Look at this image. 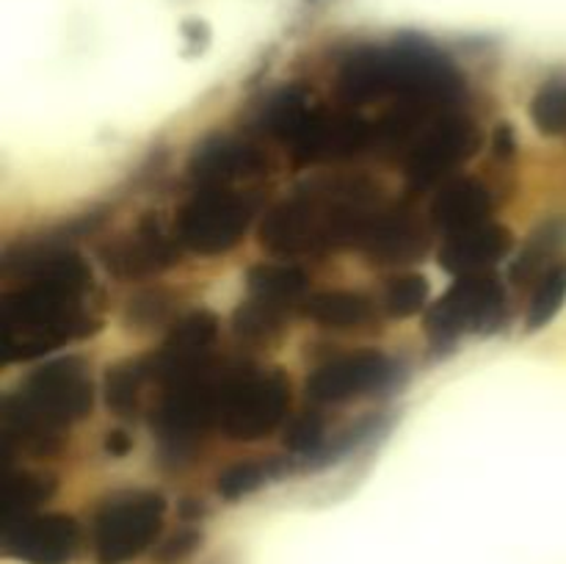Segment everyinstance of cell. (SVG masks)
Masks as SVG:
<instances>
[{
    "mask_svg": "<svg viewBox=\"0 0 566 564\" xmlns=\"http://www.w3.org/2000/svg\"><path fill=\"white\" fill-rule=\"evenodd\" d=\"M177 243L180 241L166 236L158 219L149 216L136 227V232L103 249V265L119 280H144L177 263L180 258Z\"/></svg>",
    "mask_w": 566,
    "mask_h": 564,
    "instance_id": "obj_14",
    "label": "cell"
},
{
    "mask_svg": "<svg viewBox=\"0 0 566 564\" xmlns=\"http://www.w3.org/2000/svg\"><path fill=\"white\" fill-rule=\"evenodd\" d=\"M166 498L149 490L114 492L92 518V551L97 564H127L155 545L164 531Z\"/></svg>",
    "mask_w": 566,
    "mask_h": 564,
    "instance_id": "obj_6",
    "label": "cell"
},
{
    "mask_svg": "<svg viewBox=\"0 0 566 564\" xmlns=\"http://www.w3.org/2000/svg\"><path fill=\"white\" fill-rule=\"evenodd\" d=\"M429 302V280L423 274H401L387 282L385 310L392 318H412Z\"/></svg>",
    "mask_w": 566,
    "mask_h": 564,
    "instance_id": "obj_29",
    "label": "cell"
},
{
    "mask_svg": "<svg viewBox=\"0 0 566 564\" xmlns=\"http://www.w3.org/2000/svg\"><path fill=\"white\" fill-rule=\"evenodd\" d=\"M396 382V363L376 348L337 354L307 376V398L315 404H343L365 393L387 390Z\"/></svg>",
    "mask_w": 566,
    "mask_h": 564,
    "instance_id": "obj_11",
    "label": "cell"
},
{
    "mask_svg": "<svg viewBox=\"0 0 566 564\" xmlns=\"http://www.w3.org/2000/svg\"><path fill=\"white\" fill-rule=\"evenodd\" d=\"M315 108H318V103H315L313 94H310L307 88H282V92H276L274 97L269 100V105H265L263 130L291 149L293 144H296V138L302 136L304 125H307Z\"/></svg>",
    "mask_w": 566,
    "mask_h": 564,
    "instance_id": "obj_21",
    "label": "cell"
},
{
    "mask_svg": "<svg viewBox=\"0 0 566 564\" xmlns=\"http://www.w3.org/2000/svg\"><path fill=\"white\" fill-rule=\"evenodd\" d=\"M55 492V479L44 473H33V470H11L6 476L3 490V520L0 525L11 523L17 518L33 514L50 495Z\"/></svg>",
    "mask_w": 566,
    "mask_h": 564,
    "instance_id": "obj_25",
    "label": "cell"
},
{
    "mask_svg": "<svg viewBox=\"0 0 566 564\" xmlns=\"http://www.w3.org/2000/svg\"><path fill=\"white\" fill-rule=\"evenodd\" d=\"M374 122L354 114V108L329 111L326 105H318L291 147V155L298 166L357 158L374 149Z\"/></svg>",
    "mask_w": 566,
    "mask_h": 564,
    "instance_id": "obj_12",
    "label": "cell"
},
{
    "mask_svg": "<svg viewBox=\"0 0 566 564\" xmlns=\"http://www.w3.org/2000/svg\"><path fill=\"white\" fill-rule=\"evenodd\" d=\"M566 247V219H551L545 224H539L534 230V236L528 238L525 249L520 252V258L512 265V280L523 282L531 280V274L542 271L545 274L551 265H556L553 260L562 254Z\"/></svg>",
    "mask_w": 566,
    "mask_h": 564,
    "instance_id": "obj_23",
    "label": "cell"
},
{
    "mask_svg": "<svg viewBox=\"0 0 566 564\" xmlns=\"http://www.w3.org/2000/svg\"><path fill=\"white\" fill-rule=\"evenodd\" d=\"M285 318L287 307L252 296L249 302L238 304V310L232 313V330L243 341H271V337L282 332Z\"/></svg>",
    "mask_w": 566,
    "mask_h": 564,
    "instance_id": "obj_26",
    "label": "cell"
},
{
    "mask_svg": "<svg viewBox=\"0 0 566 564\" xmlns=\"http://www.w3.org/2000/svg\"><path fill=\"white\" fill-rule=\"evenodd\" d=\"M307 271L293 263H260L252 265L247 274L249 293L258 299H265L271 304L291 310L307 291Z\"/></svg>",
    "mask_w": 566,
    "mask_h": 564,
    "instance_id": "obj_22",
    "label": "cell"
},
{
    "mask_svg": "<svg viewBox=\"0 0 566 564\" xmlns=\"http://www.w3.org/2000/svg\"><path fill=\"white\" fill-rule=\"evenodd\" d=\"M385 208L368 177H321L276 202L260 221V247L276 258H304L329 249H359L374 216Z\"/></svg>",
    "mask_w": 566,
    "mask_h": 564,
    "instance_id": "obj_2",
    "label": "cell"
},
{
    "mask_svg": "<svg viewBox=\"0 0 566 564\" xmlns=\"http://www.w3.org/2000/svg\"><path fill=\"white\" fill-rule=\"evenodd\" d=\"M216 337H219V318L210 310L199 307L186 313L180 321H175L160 352L149 357L153 379L166 385L175 376L216 363Z\"/></svg>",
    "mask_w": 566,
    "mask_h": 564,
    "instance_id": "obj_13",
    "label": "cell"
},
{
    "mask_svg": "<svg viewBox=\"0 0 566 564\" xmlns=\"http://www.w3.org/2000/svg\"><path fill=\"white\" fill-rule=\"evenodd\" d=\"M531 119L542 136H566V81H547L528 105Z\"/></svg>",
    "mask_w": 566,
    "mask_h": 564,
    "instance_id": "obj_28",
    "label": "cell"
},
{
    "mask_svg": "<svg viewBox=\"0 0 566 564\" xmlns=\"http://www.w3.org/2000/svg\"><path fill=\"white\" fill-rule=\"evenodd\" d=\"M497 149H501L503 155H512V149H514V142H512V130H509L506 125L501 127V130H497Z\"/></svg>",
    "mask_w": 566,
    "mask_h": 564,
    "instance_id": "obj_35",
    "label": "cell"
},
{
    "mask_svg": "<svg viewBox=\"0 0 566 564\" xmlns=\"http://www.w3.org/2000/svg\"><path fill=\"white\" fill-rule=\"evenodd\" d=\"M258 199L232 188H199L177 213L175 238L197 254H224L243 238Z\"/></svg>",
    "mask_w": 566,
    "mask_h": 564,
    "instance_id": "obj_7",
    "label": "cell"
},
{
    "mask_svg": "<svg viewBox=\"0 0 566 564\" xmlns=\"http://www.w3.org/2000/svg\"><path fill=\"white\" fill-rule=\"evenodd\" d=\"M285 448L291 453H315L324 446V418L318 412H298L296 418L287 420L285 437H282Z\"/></svg>",
    "mask_w": 566,
    "mask_h": 564,
    "instance_id": "obj_31",
    "label": "cell"
},
{
    "mask_svg": "<svg viewBox=\"0 0 566 564\" xmlns=\"http://www.w3.org/2000/svg\"><path fill=\"white\" fill-rule=\"evenodd\" d=\"M227 368L216 363L169 379L153 412V431L166 459L186 462L199 442L219 429V390Z\"/></svg>",
    "mask_w": 566,
    "mask_h": 564,
    "instance_id": "obj_4",
    "label": "cell"
},
{
    "mask_svg": "<svg viewBox=\"0 0 566 564\" xmlns=\"http://www.w3.org/2000/svg\"><path fill=\"white\" fill-rule=\"evenodd\" d=\"M492 210L495 197L484 182L475 177H451L431 199V224L442 236H453L492 221Z\"/></svg>",
    "mask_w": 566,
    "mask_h": 564,
    "instance_id": "obj_18",
    "label": "cell"
},
{
    "mask_svg": "<svg viewBox=\"0 0 566 564\" xmlns=\"http://www.w3.org/2000/svg\"><path fill=\"white\" fill-rule=\"evenodd\" d=\"M199 542H202V534H199L197 529H180L177 534H171L169 540L160 542L158 551H155V562L158 564L182 562V558H188L193 551H197Z\"/></svg>",
    "mask_w": 566,
    "mask_h": 564,
    "instance_id": "obj_33",
    "label": "cell"
},
{
    "mask_svg": "<svg viewBox=\"0 0 566 564\" xmlns=\"http://www.w3.org/2000/svg\"><path fill=\"white\" fill-rule=\"evenodd\" d=\"M94 404V385L81 357H61L39 365L22 379L20 390L3 398V437L9 448L50 457L64 446L72 424Z\"/></svg>",
    "mask_w": 566,
    "mask_h": 564,
    "instance_id": "obj_3",
    "label": "cell"
},
{
    "mask_svg": "<svg viewBox=\"0 0 566 564\" xmlns=\"http://www.w3.org/2000/svg\"><path fill=\"white\" fill-rule=\"evenodd\" d=\"M153 379V368H149V357L127 359V363L114 365L105 374V404L114 409L122 418H130L138 412V401H142L144 382Z\"/></svg>",
    "mask_w": 566,
    "mask_h": 564,
    "instance_id": "obj_24",
    "label": "cell"
},
{
    "mask_svg": "<svg viewBox=\"0 0 566 564\" xmlns=\"http://www.w3.org/2000/svg\"><path fill=\"white\" fill-rule=\"evenodd\" d=\"M81 542V523L64 512H33L0 525V551L14 562L72 564Z\"/></svg>",
    "mask_w": 566,
    "mask_h": 564,
    "instance_id": "obj_10",
    "label": "cell"
},
{
    "mask_svg": "<svg viewBox=\"0 0 566 564\" xmlns=\"http://www.w3.org/2000/svg\"><path fill=\"white\" fill-rule=\"evenodd\" d=\"M506 315V288L492 271L457 276L451 288L426 310V326L437 343H451L468 332H492Z\"/></svg>",
    "mask_w": 566,
    "mask_h": 564,
    "instance_id": "obj_8",
    "label": "cell"
},
{
    "mask_svg": "<svg viewBox=\"0 0 566 564\" xmlns=\"http://www.w3.org/2000/svg\"><path fill=\"white\" fill-rule=\"evenodd\" d=\"M359 252L379 265L415 263L429 252V232L401 205H385L365 230Z\"/></svg>",
    "mask_w": 566,
    "mask_h": 564,
    "instance_id": "obj_16",
    "label": "cell"
},
{
    "mask_svg": "<svg viewBox=\"0 0 566 564\" xmlns=\"http://www.w3.org/2000/svg\"><path fill=\"white\" fill-rule=\"evenodd\" d=\"M94 276L83 254L48 249L22 260V282L0 302V357L39 359L103 326L92 302Z\"/></svg>",
    "mask_w": 566,
    "mask_h": 564,
    "instance_id": "obj_1",
    "label": "cell"
},
{
    "mask_svg": "<svg viewBox=\"0 0 566 564\" xmlns=\"http://www.w3.org/2000/svg\"><path fill=\"white\" fill-rule=\"evenodd\" d=\"M265 481H269V468L265 464L238 462L216 479V490H219V495L224 501H238V498H247L254 490H260Z\"/></svg>",
    "mask_w": 566,
    "mask_h": 564,
    "instance_id": "obj_30",
    "label": "cell"
},
{
    "mask_svg": "<svg viewBox=\"0 0 566 564\" xmlns=\"http://www.w3.org/2000/svg\"><path fill=\"white\" fill-rule=\"evenodd\" d=\"M566 302V263H556L539 276L534 296H531L528 315H525V330L539 332L542 326L551 324L558 310Z\"/></svg>",
    "mask_w": 566,
    "mask_h": 564,
    "instance_id": "obj_27",
    "label": "cell"
},
{
    "mask_svg": "<svg viewBox=\"0 0 566 564\" xmlns=\"http://www.w3.org/2000/svg\"><path fill=\"white\" fill-rule=\"evenodd\" d=\"M171 310V299L164 291H144L136 299H130L127 307V321L136 324V330H149V326L166 321Z\"/></svg>",
    "mask_w": 566,
    "mask_h": 564,
    "instance_id": "obj_32",
    "label": "cell"
},
{
    "mask_svg": "<svg viewBox=\"0 0 566 564\" xmlns=\"http://www.w3.org/2000/svg\"><path fill=\"white\" fill-rule=\"evenodd\" d=\"M337 97L354 108L390 97V50L387 44H359L337 70Z\"/></svg>",
    "mask_w": 566,
    "mask_h": 564,
    "instance_id": "obj_19",
    "label": "cell"
},
{
    "mask_svg": "<svg viewBox=\"0 0 566 564\" xmlns=\"http://www.w3.org/2000/svg\"><path fill=\"white\" fill-rule=\"evenodd\" d=\"M291 407V382L280 368H227L219 390V431L230 440H263Z\"/></svg>",
    "mask_w": 566,
    "mask_h": 564,
    "instance_id": "obj_5",
    "label": "cell"
},
{
    "mask_svg": "<svg viewBox=\"0 0 566 564\" xmlns=\"http://www.w3.org/2000/svg\"><path fill=\"white\" fill-rule=\"evenodd\" d=\"M265 155L254 144L235 136H210L193 149L188 177L199 188H230L232 182L258 177L265 171Z\"/></svg>",
    "mask_w": 566,
    "mask_h": 564,
    "instance_id": "obj_15",
    "label": "cell"
},
{
    "mask_svg": "<svg viewBox=\"0 0 566 564\" xmlns=\"http://www.w3.org/2000/svg\"><path fill=\"white\" fill-rule=\"evenodd\" d=\"M127 448H130V437H127L125 431H108V435H105V451H108L111 457H125Z\"/></svg>",
    "mask_w": 566,
    "mask_h": 564,
    "instance_id": "obj_34",
    "label": "cell"
},
{
    "mask_svg": "<svg viewBox=\"0 0 566 564\" xmlns=\"http://www.w3.org/2000/svg\"><path fill=\"white\" fill-rule=\"evenodd\" d=\"M304 315L324 330H357L374 318V304L357 291H318L304 302Z\"/></svg>",
    "mask_w": 566,
    "mask_h": 564,
    "instance_id": "obj_20",
    "label": "cell"
},
{
    "mask_svg": "<svg viewBox=\"0 0 566 564\" xmlns=\"http://www.w3.org/2000/svg\"><path fill=\"white\" fill-rule=\"evenodd\" d=\"M481 147V133L475 122L462 111H448L440 119L431 122L412 149L403 158L407 182L412 191L440 186L451 180L453 171L475 155Z\"/></svg>",
    "mask_w": 566,
    "mask_h": 564,
    "instance_id": "obj_9",
    "label": "cell"
},
{
    "mask_svg": "<svg viewBox=\"0 0 566 564\" xmlns=\"http://www.w3.org/2000/svg\"><path fill=\"white\" fill-rule=\"evenodd\" d=\"M512 247V230L497 224V221H486V224L473 227V230H462L442 238L440 265L453 276L484 274V271L495 269L501 260H506Z\"/></svg>",
    "mask_w": 566,
    "mask_h": 564,
    "instance_id": "obj_17",
    "label": "cell"
}]
</instances>
